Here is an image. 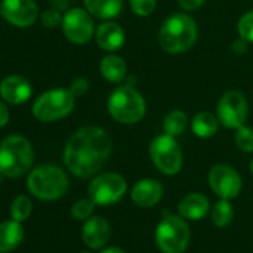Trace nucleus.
Returning <instances> with one entry per match:
<instances>
[{"mask_svg":"<svg viewBox=\"0 0 253 253\" xmlns=\"http://www.w3.org/2000/svg\"><path fill=\"white\" fill-rule=\"evenodd\" d=\"M112 140L101 126L79 128L66 143L63 160L72 174L81 179L94 176L109 160Z\"/></svg>","mask_w":253,"mask_h":253,"instance_id":"nucleus-1","label":"nucleus"},{"mask_svg":"<svg viewBox=\"0 0 253 253\" xmlns=\"http://www.w3.org/2000/svg\"><path fill=\"white\" fill-rule=\"evenodd\" d=\"M198 39V27L195 20L186 14L174 12L164 20L158 33V42L167 54H183L189 51Z\"/></svg>","mask_w":253,"mask_h":253,"instance_id":"nucleus-2","label":"nucleus"},{"mask_svg":"<svg viewBox=\"0 0 253 253\" xmlns=\"http://www.w3.org/2000/svg\"><path fill=\"white\" fill-rule=\"evenodd\" d=\"M107 112L118 124L134 125L145 118L146 101L133 85H119L107 98Z\"/></svg>","mask_w":253,"mask_h":253,"instance_id":"nucleus-3","label":"nucleus"},{"mask_svg":"<svg viewBox=\"0 0 253 253\" xmlns=\"http://www.w3.org/2000/svg\"><path fill=\"white\" fill-rule=\"evenodd\" d=\"M35 152L32 143L18 134L8 136L0 143V173L6 177H21L32 170Z\"/></svg>","mask_w":253,"mask_h":253,"instance_id":"nucleus-4","label":"nucleus"},{"mask_svg":"<svg viewBox=\"0 0 253 253\" xmlns=\"http://www.w3.org/2000/svg\"><path fill=\"white\" fill-rule=\"evenodd\" d=\"M29 192L42 201L60 200L69 189V179L63 169L54 164H42L33 169L27 177Z\"/></svg>","mask_w":253,"mask_h":253,"instance_id":"nucleus-5","label":"nucleus"},{"mask_svg":"<svg viewBox=\"0 0 253 253\" xmlns=\"http://www.w3.org/2000/svg\"><path fill=\"white\" fill-rule=\"evenodd\" d=\"M76 97L66 88H55L41 94L33 103V115L42 122H55L69 116L75 109Z\"/></svg>","mask_w":253,"mask_h":253,"instance_id":"nucleus-6","label":"nucleus"},{"mask_svg":"<svg viewBox=\"0 0 253 253\" xmlns=\"http://www.w3.org/2000/svg\"><path fill=\"white\" fill-rule=\"evenodd\" d=\"M191 231L182 216L164 213L155 229V241L163 253H183L189 244Z\"/></svg>","mask_w":253,"mask_h":253,"instance_id":"nucleus-7","label":"nucleus"},{"mask_svg":"<svg viewBox=\"0 0 253 253\" xmlns=\"http://www.w3.org/2000/svg\"><path fill=\"white\" fill-rule=\"evenodd\" d=\"M149 157L154 166L166 176H174L182 170L183 152L176 137L160 134L149 145Z\"/></svg>","mask_w":253,"mask_h":253,"instance_id":"nucleus-8","label":"nucleus"},{"mask_svg":"<svg viewBox=\"0 0 253 253\" xmlns=\"http://www.w3.org/2000/svg\"><path fill=\"white\" fill-rule=\"evenodd\" d=\"M216 116L225 128L237 130L246 124L249 116V103L243 92L231 89L226 91L217 101Z\"/></svg>","mask_w":253,"mask_h":253,"instance_id":"nucleus-9","label":"nucleus"},{"mask_svg":"<svg viewBox=\"0 0 253 253\" xmlns=\"http://www.w3.org/2000/svg\"><path fill=\"white\" fill-rule=\"evenodd\" d=\"M126 192V180L118 173H101L95 176L89 186L88 195L95 206L116 204Z\"/></svg>","mask_w":253,"mask_h":253,"instance_id":"nucleus-10","label":"nucleus"},{"mask_svg":"<svg viewBox=\"0 0 253 253\" xmlns=\"http://www.w3.org/2000/svg\"><path fill=\"white\" fill-rule=\"evenodd\" d=\"M61 29L67 41L76 45L88 43L95 35L92 15L82 8H72L63 15Z\"/></svg>","mask_w":253,"mask_h":253,"instance_id":"nucleus-11","label":"nucleus"},{"mask_svg":"<svg viewBox=\"0 0 253 253\" xmlns=\"http://www.w3.org/2000/svg\"><path fill=\"white\" fill-rule=\"evenodd\" d=\"M209 185L211 191L223 200L235 198L243 186L240 174L226 164H217L210 169Z\"/></svg>","mask_w":253,"mask_h":253,"instance_id":"nucleus-12","label":"nucleus"},{"mask_svg":"<svg viewBox=\"0 0 253 253\" xmlns=\"http://www.w3.org/2000/svg\"><path fill=\"white\" fill-rule=\"evenodd\" d=\"M0 15L15 27L27 29L36 23L39 8L35 0H2Z\"/></svg>","mask_w":253,"mask_h":253,"instance_id":"nucleus-13","label":"nucleus"},{"mask_svg":"<svg viewBox=\"0 0 253 253\" xmlns=\"http://www.w3.org/2000/svg\"><path fill=\"white\" fill-rule=\"evenodd\" d=\"M32 94V84L20 75H11L0 84V97L8 104H23L30 100Z\"/></svg>","mask_w":253,"mask_h":253,"instance_id":"nucleus-14","label":"nucleus"},{"mask_svg":"<svg viewBox=\"0 0 253 253\" xmlns=\"http://www.w3.org/2000/svg\"><path fill=\"white\" fill-rule=\"evenodd\" d=\"M94 39L100 49L106 52H116L125 43V32L119 24L109 20L95 29Z\"/></svg>","mask_w":253,"mask_h":253,"instance_id":"nucleus-15","label":"nucleus"},{"mask_svg":"<svg viewBox=\"0 0 253 253\" xmlns=\"http://www.w3.org/2000/svg\"><path fill=\"white\" fill-rule=\"evenodd\" d=\"M110 238V226L101 216H92L82 226V240L89 249H101Z\"/></svg>","mask_w":253,"mask_h":253,"instance_id":"nucleus-16","label":"nucleus"},{"mask_svg":"<svg viewBox=\"0 0 253 253\" xmlns=\"http://www.w3.org/2000/svg\"><path fill=\"white\" fill-rule=\"evenodd\" d=\"M164 188L157 179H142L131 189V200L139 207H154L163 198Z\"/></svg>","mask_w":253,"mask_h":253,"instance_id":"nucleus-17","label":"nucleus"},{"mask_svg":"<svg viewBox=\"0 0 253 253\" xmlns=\"http://www.w3.org/2000/svg\"><path fill=\"white\" fill-rule=\"evenodd\" d=\"M177 210L183 219L198 220L207 214V211L210 210V203H209L206 195L198 194V192H192V194L185 195L180 200Z\"/></svg>","mask_w":253,"mask_h":253,"instance_id":"nucleus-18","label":"nucleus"},{"mask_svg":"<svg viewBox=\"0 0 253 253\" xmlns=\"http://www.w3.org/2000/svg\"><path fill=\"white\" fill-rule=\"evenodd\" d=\"M24 238V228L21 222L12 219L0 222V253L15 250Z\"/></svg>","mask_w":253,"mask_h":253,"instance_id":"nucleus-19","label":"nucleus"},{"mask_svg":"<svg viewBox=\"0 0 253 253\" xmlns=\"http://www.w3.org/2000/svg\"><path fill=\"white\" fill-rule=\"evenodd\" d=\"M100 73L101 76L112 84H121L125 81L128 69L122 57L116 55L115 52H109L100 61Z\"/></svg>","mask_w":253,"mask_h":253,"instance_id":"nucleus-20","label":"nucleus"},{"mask_svg":"<svg viewBox=\"0 0 253 253\" xmlns=\"http://www.w3.org/2000/svg\"><path fill=\"white\" fill-rule=\"evenodd\" d=\"M85 9L95 18L109 21L122 12L124 0H84Z\"/></svg>","mask_w":253,"mask_h":253,"instance_id":"nucleus-21","label":"nucleus"},{"mask_svg":"<svg viewBox=\"0 0 253 253\" xmlns=\"http://www.w3.org/2000/svg\"><path fill=\"white\" fill-rule=\"evenodd\" d=\"M191 130L200 139H210L219 130V119L211 112H198L191 121Z\"/></svg>","mask_w":253,"mask_h":253,"instance_id":"nucleus-22","label":"nucleus"},{"mask_svg":"<svg viewBox=\"0 0 253 253\" xmlns=\"http://www.w3.org/2000/svg\"><path fill=\"white\" fill-rule=\"evenodd\" d=\"M188 116L185 112H182L180 109H176V110H171L167 113V116L164 118V122H163V130L166 134L169 136H173V137H177V136H182L186 130L188 126Z\"/></svg>","mask_w":253,"mask_h":253,"instance_id":"nucleus-23","label":"nucleus"},{"mask_svg":"<svg viewBox=\"0 0 253 253\" xmlns=\"http://www.w3.org/2000/svg\"><path fill=\"white\" fill-rule=\"evenodd\" d=\"M232 216H234V210H232L229 200L222 198L211 209V222L219 228L228 226L232 220Z\"/></svg>","mask_w":253,"mask_h":253,"instance_id":"nucleus-24","label":"nucleus"},{"mask_svg":"<svg viewBox=\"0 0 253 253\" xmlns=\"http://www.w3.org/2000/svg\"><path fill=\"white\" fill-rule=\"evenodd\" d=\"M32 210H33L32 200L27 195H18L12 201L11 216H12V219L18 220V222H23V220L29 219V216L32 214Z\"/></svg>","mask_w":253,"mask_h":253,"instance_id":"nucleus-25","label":"nucleus"},{"mask_svg":"<svg viewBox=\"0 0 253 253\" xmlns=\"http://www.w3.org/2000/svg\"><path fill=\"white\" fill-rule=\"evenodd\" d=\"M234 142L241 152H246V154L253 152V128H250L246 124L241 125L240 128L235 130Z\"/></svg>","mask_w":253,"mask_h":253,"instance_id":"nucleus-26","label":"nucleus"},{"mask_svg":"<svg viewBox=\"0 0 253 253\" xmlns=\"http://www.w3.org/2000/svg\"><path fill=\"white\" fill-rule=\"evenodd\" d=\"M95 203L91 198H82L78 200L73 206H72V216L78 220H86L91 217L92 211H94Z\"/></svg>","mask_w":253,"mask_h":253,"instance_id":"nucleus-27","label":"nucleus"},{"mask_svg":"<svg viewBox=\"0 0 253 253\" xmlns=\"http://www.w3.org/2000/svg\"><path fill=\"white\" fill-rule=\"evenodd\" d=\"M237 32L240 38H243L249 43H253V9L241 15L237 23Z\"/></svg>","mask_w":253,"mask_h":253,"instance_id":"nucleus-28","label":"nucleus"},{"mask_svg":"<svg viewBox=\"0 0 253 253\" xmlns=\"http://www.w3.org/2000/svg\"><path fill=\"white\" fill-rule=\"evenodd\" d=\"M130 8L137 17H149L157 9V0H130Z\"/></svg>","mask_w":253,"mask_h":253,"instance_id":"nucleus-29","label":"nucleus"},{"mask_svg":"<svg viewBox=\"0 0 253 253\" xmlns=\"http://www.w3.org/2000/svg\"><path fill=\"white\" fill-rule=\"evenodd\" d=\"M41 21L46 29H57L61 26L63 23V17L60 14L58 9H46L42 15H41Z\"/></svg>","mask_w":253,"mask_h":253,"instance_id":"nucleus-30","label":"nucleus"},{"mask_svg":"<svg viewBox=\"0 0 253 253\" xmlns=\"http://www.w3.org/2000/svg\"><path fill=\"white\" fill-rule=\"evenodd\" d=\"M88 88H89V84H88V81H86L85 78H76V79L70 84V86H69L70 92H72L76 98H78V97H82L84 94H86Z\"/></svg>","mask_w":253,"mask_h":253,"instance_id":"nucleus-31","label":"nucleus"},{"mask_svg":"<svg viewBox=\"0 0 253 253\" xmlns=\"http://www.w3.org/2000/svg\"><path fill=\"white\" fill-rule=\"evenodd\" d=\"M204 2L206 0H177L179 6L186 12H192V11L200 9L204 5Z\"/></svg>","mask_w":253,"mask_h":253,"instance_id":"nucleus-32","label":"nucleus"},{"mask_svg":"<svg viewBox=\"0 0 253 253\" xmlns=\"http://www.w3.org/2000/svg\"><path fill=\"white\" fill-rule=\"evenodd\" d=\"M247 46H249V42L244 41L243 38H238V39L234 41V43H232V52L237 54V55H243V54L247 51Z\"/></svg>","mask_w":253,"mask_h":253,"instance_id":"nucleus-33","label":"nucleus"},{"mask_svg":"<svg viewBox=\"0 0 253 253\" xmlns=\"http://www.w3.org/2000/svg\"><path fill=\"white\" fill-rule=\"evenodd\" d=\"M9 122V110L5 103L0 101V128Z\"/></svg>","mask_w":253,"mask_h":253,"instance_id":"nucleus-34","label":"nucleus"},{"mask_svg":"<svg viewBox=\"0 0 253 253\" xmlns=\"http://www.w3.org/2000/svg\"><path fill=\"white\" fill-rule=\"evenodd\" d=\"M52 5L55 9H66V6L69 5V0H52Z\"/></svg>","mask_w":253,"mask_h":253,"instance_id":"nucleus-35","label":"nucleus"},{"mask_svg":"<svg viewBox=\"0 0 253 253\" xmlns=\"http://www.w3.org/2000/svg\"><path fill=\"white\" fill-rule=\"evenodd\" d=\"M100 253H125V252L121 250V249H118V247H107V249L101 250Z\"/></svg>","mask_w":253,"mask_h":253,"instance_id":"nucleus-36","label":"nucleus"},{"mask_svg":"<svg viewBox=\"0 0 253 253\" xmlns=\"http://www.w3.org/2000/svg\"><path fill=\"white\" fill-rule=\"evenodd\" d=\"M250 171H252V174H253V160H252V163H250Z\"/></svg>","mask_w":253,"mask_h":253,"instance_id":"nucleus-37","label":"nucleus"},{"mask_svg":"<svg viewBox=\"0 0 253 253\" xmlns=\"http://www.w3.org/2000/svg\"><path fill=\"white\" fill-rule=\"evenodd\" d=\"M81 253H91V252H81Z\"/></svg>","mask_w":253,"mask_h":253,"instance_id":"nucleus-38","label":"nucleus"},{"mask_svg":"<svg viewBox=\"0 0 253 253\" xmlns=\"http://www.w3.org/2000/svg\"><path fill=\"white\" fill-rule=\"evenodd\" d=\"M0 176H2V173H0Z\"/></svg>","mask_w":253,"mask_h":253,"instance_id":"nucleus-39","label":"nucleus"}]
</instances>
